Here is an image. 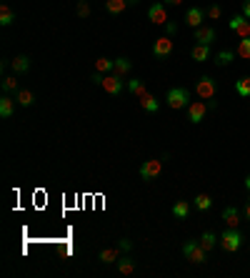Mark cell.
<instances>
[{
    "label": "cell",
    "mask_w": 250,
    "mask_h": 278,
    "mask_svg": "<svg viewBox=\"0 0 250 278\" xmlns=\"http://www.w3.org/2000/svg\"><path fill=\"white\" fill-rule=\"evenodd\" d=\"M15 100H18V105H23V108H30V105H33V100H35V95H33V90H25V88H20V90L15 93Z\"/></svg>",
    "instance_id": "obj_18"
},
{
    "label": "cell",
    "mask_w": 250,
    "mask_h": 278,
    "mask_svg": "<svg viewBox=\"0 0 250 278\" xmlns=\"http://www.w3.org/2000/svg\"><path fill=\"white\" fill-rule=\"evenodd\" d=\"M10 68H13V73H28L30 70V58L28 55H15V61H10Z\"/></svg>",
    "instance_id": "obj_17"
},
{
    "label": "cell",
    "mask_w": 250,
    "mask_h": 278,
    "mask_svg": "<svg viewBox=\"0 0 250 278\" xmlns=\"http://www.w3.org/2000/svg\"><path fill=\"white\" fill-rule=\"evenodd\" d=\"M215 93H218V83H215V78L203 75V78L195 83V95H198V98L210 100V98H215Z\"/></svg>",
    "instance_id": "obj_3"
},
{
    "label": "cell",
    "mask_w": 250,
    "mask_h": 278,
    "mask_svg": "<svg viewBox=\"0 0 250 278\" xmlns=\"http://www.w3.org/2000/svg\"><path fill=\"white\" fill-rule=\"evenodd\" d=\"M100 85H103V90H105L108 95H118V93H123V88H125L123 78H120L118 73H108V75H103Z\"/></svg>",
    "instance_id": "obj_5"
},
{
    "label": "cell",
    "mask_w": 250,
    "mask_h": 278,
    "mask_svg": "<svg viewBox=\"0 0 250 278\" xmlns=\"http://www.w3.org/2000/svg\"><path fill=\"white\" fill-rule=\"evenodd\" d=\"M205 253H208V251H205L198 241H188L185 246H183V256H185L190 263H198V266L205 263Z\"/></svg>",
    "instance_id": "obj_4"
},
{
    "label": "cell",
    "mask_w": 250,
    "mask_h": 278,
    "mask_svg": "<svg viewBox=\"0 0 250 278\" xmlns=\"http://www.w3.org/2000/svg\"><path fill=\"white\" fill-rule=\"evenodd\" d=\"M215 108H218V103H215V100L210 98V100H208V110H215Z\"/></svg>",
    "instance_id": "obj_39"
},
{
    "label": "cell",
    "mask_w": 250,
    "mask_h": 278,
    "mask_svg": "<svg viewBox=\"0 0 250 278\" xmlns=\"http://www.w3.org/2000/svg\"><path fill=\"white\" fill-rule=\"evenodd\" d=\"M90 80H93V83H98V85H100V80H103V73H93V75H90Z\"/></svg>",
    "instance_id": "obj_38"
},
{
    "label": "cell",
    "mask_w": 250,
    "mask_h": 278,
    "mask_svg": "<svg viewBox=\"0 0 250 278\" xmlns=\"http://www.w3.org/2000/svg\"><path fill=\"white\" fill-rule=\"evenodd\" d=\"M233 61H235V50H220V53H215V66H220V68L230 66Z\"/></svg>",
    "instance_id": "obj_20"
},
{
    "label": "cell",
    "mask_w": 250,
    "mask_h": 278,
    "mask_svg": "<svg viewBox=\"0 0 250 278\" xmlns=\"http://www.w3.org/2000/svg\"><path fill=\"white\" fill-rule=\"evenodd\" d=\"M228 28L233 30V33H238L240 38H248L250 35V20L240 13V15H233V20L228 23Z\"/></svg>",
    "instance_id": "obj_10"
},
{
    "label": "cell",
    "mask_w": 250,
    "mask_h": 278,
    "mask_svg": "<svg viewBox=\"0 0 250 278\" xmlns=\"http://www.w3.org/2000/svg\"><path fill=\"white\" fill-rule=\"evenodd\" d=\"M165 103L173 108V110H180L190 105V90L188 88H170L168 95H165Z\"/></svg>",
    "instance_id": "obj_2"
},
{
    "label": "cell",
    "mask_w": 250,
    "mask_h": 278,
    "mask_svg": "<svg viewBox=\"0 0 250 278\" xmlns=\"http://www.w3.org/2000/svg\"><path fill=\"white\" fill-rule=\"evenodd\" d=\"M243 233L238 231V228H225L223 233H220V246L225 248V251H230V253H235V251H240V246H243Z\"/></svg>",
    "instance_id": "obj_1"
},
{
    "label": "cell",
    "mask_w": 250,
    "mask_h": 278,
    "mask_svg": "<svg viewBox=\"0 0 250 278\" xmlns=\"http://www.w3.org/2000/svg\"><path fill=\"white\" fill-rule=\"evenodd\" d=\"M148 18H150V23H155V25H165V23H168L165 3H163V0H155V3L150 5V10H148Z\"/></svg>",
    "instance_id": "obj_7"
},
{
    "label": "cell",
    "mask_w": 250,
    "mask_h": 278,
    "mask_svg": "<svg viewBox=\"0 0 250 278\" xmlns=\"http://www.w3.org/2000/svg\"><path fill=\"white\" fill-rule=\"evenodd\" d=\"M13 110H15V100L10 95H3L0 98V118H10Z\"/></svg>",
    "instance_id": "obj_19"
},
{
    "label": "cell",
    "mask_w": 250,
    "mask_h": 278,
    "mask_svg": "<svg viewBox=\"0 0 250 278\" xmlns=\"http://www.w3.org/2000/svg\"><path fill=\"white\" fill-rule=\"evenodd\" d=\"M205 18H208V10H203V8H190V10L185 13V23L193 28V30L200 28Z\"/></svg>",
    "instance_id": "obj_12"
},
{
    "label": "cell",
    "mask_w": 250,
    "mask_h": 278,
    "mask_svg": "<svg viewBox=\"0 0 250 278\" xmlns=\"http://www.w3.org/2000/svg\"><path fill=\"white\" fill-rule=\"evenodd\" d=\"M113 73H118L120 78H125V75L130 73V61L123 58V55H120V58H115V70H113Z\"/></svg>",
    "instance_id": "obj_28"
},
{
    "label": "cell",
    "mask_w": 250,
    "mask_h": 278,
    "mask_svg": "<svg viewBox=\"0 0 250 278\" xmlns=\"http://www.w3.org/2000/svg\"><path fill=\"white\" fill-rule=\"evenodd\" d=\"M138 98H140V105H143V110H148V113H158V110H160V103H158V100H155V98H153L148 90H145V93H140Z\"/></svg>",
    "instance_id": "obj_15"
},
{
    "label": "cell",
    "mask_w": 250,
    "mask_h": 278,
    "mask_svg": "<svg viewBox=\"0 0 250 278\" xmlns=\"http://www.w3.org/2000/svg\"><path fill=\"white\" fill-rule=\"evenodd\" d=\"M118 248H120V251H130V248H133V243H130L128 238H120V243H118Z\"/></svg>",
    "instance_id": "obj_36"
},
{
    "label": "cell",
    "mask_w": 250,
    "mask_h": 278,
    "mask_svg": "<svg viewBox=\"0 0 250 278\" xmlns=\"http://www.w3.org/2000/svg\"><path fill=\"white\" fill-rule=\"evenodd\" d=\"M110 70H115V61H110V58H98V61H95V73L108 75Z\"/></svg>",
    "instance_id": "obj_21"
},
{
    "label": "cell",
    "mask_w": 250,
    "mask_h": 278,
    "mask_svg": "<svg viewBox=\"0 0 250 278\" xmlns=\"http://www.w3.org/2000/svg\"><path fill=\"white\" fill-rule=\"evenodd\" d=\"M15 20V13H13V8L8 5V3H3L0 5V25H10Z\"/></svg>",
    "instance_id": "obj_23"
},
{
    "label": "cell",
    "mask_w": 250,
    "mask_h": 278,
    "mask_svg": "<svg viewBox=\"0 0 250 278\" xmlns=\"http://www.w3.org/2000/svg\"><path fill=\"white\" fill-rule=\"evenodd\" d=\"M245 188L250 191V173H248V178H245Z\"/></svg>",
    "instance_id": "obj_42"
},
{
    "label": "cell",
    "mask_w": 250,
    "mask_h": 278,
    "mask_svg": "<svg viewBox=\"0 0 250 278\" xmlns=\"http://www.w3.org/2000/svg\"><path fill=\"white\" fill-rule=\"evenodd\" d=\"M3 90L5 93H18L20 88H18V80H15V75H10V78H3Z\"/></svg>",
    "instance_id": "obj_32"
},
{
    "label": "cell",
    "mask_w": 250,
    "mask_h": 278,
    "mask_svg": "<svg viewBox=\"0 0 250 278\" xmlns=\"http://www.w3.org/2000/svg\"><path fill=\"white\" fill-rule=\"evenodd\" d=\"M220 15H223V10H220L218 5H210V8H208V18H210V20H218Z\"/></svg>",
    "instance_id": "obj_33"
},
{
    "label": "cell",
    "mask_w": 250,
    "mask_h": 278,
    "mask_svg": "<svg viewBox=\"0 0 250 278\" xmlns=\"http://www.w3.org/2000/svg\"><path fill=\"white\" fill-rule=\"evenodd\" d=\"M125 8H128V0H105V10L108 13H123Z\"/></svg>",
    "instance_id": "obj_26"
},
{
    "label": "cell",
    "mask_w": 250,
    "mask_h": 278,
    "mask_svg": "<svg viewBox=\"0 0 250 278\" xmlns=\"http://www.w3.org/2000/svg\"><path fill=\"white\" fill-rule=\"evenodd\" d=\"M205 113H208V105H205L203 100H195V103H190V105H188V121H190L193 126L203 123Z\"/></svg>",
    "instance_id": "obj_9"
},
{
    "label": "cell",
    "mask_w": 250,
    "mask_h": 278,
    "mask_svg": "<svg viewBox=\"0 0 250 278\" xmlns=\"http://www.w3.org/2000/svg\"><path fill=\"white\" fill-rule=\"evenodd\" d=\"M190 55H193V61H195V63H205V61L210 58V45L195 43V45H193V50H190Z\"/></svg>",
    "instance_id": "obj_14"
},
{
    "label": "cell",
    "mask_w": 250,
    "mask_h": 278,
    "mask_svg": "<svg viewBox=\"0 0 250 278\" xmlns=\"http://www.w3.org/2000/svg\"><path fill=\"white\" fill-rule=\"evenodd\" d=\"M235 55L250 61V35L248 38H240V43H238V48H235Z\"/></svg>",
    "instance_id": "obj_24"
},
{
    "label": "cell",
    "mask_w": 250,
    "mask_h": 278,
    "mask_svg": "<svg viewBox=\"0 0 250 278\" xmlns=\"http://www.w3.org/2000/svg\"><path fill=\"white\" fill-rule=\"evenodd\" d=\"M210 206H213V201H210V196H208V193L195 196V208H198V210H210Z\"/></svg>",
    "instance_id": "obj_30"
},
{
    "label": "cell",
    "mask_w": 250,
    "mask_h": 278,
    "mask_svg": "<svg viewBox=\"0 0 250 278\" xmlns=\"http://www.w3.org/2000/svg\"><path fill=\"white\" fill-rule=\"evenodd\" d=\"M88 13H90V8H88V3H80V5H78V15H80V18H85Z\"/></svg>",
    "instance_id": "obj_35"
},
{
    "label": "cell",
    "mask_w": 250,
    "mask_h": 278,
    "mask_svg": "<svg viewBox=\"0 0 250 278\" xmlns=\"http://www.w3.org/2000/svg\"><path fill=\"white\" fill-rule=\"evenodd\" d=\"M245 215H248V220H250V201H248V206H245Z\"/></svg>",
    "instance_id": "obj_41"
},
{
    "label": "cell",
    "mask_w": 250,
    "mask_h": 278,
    "mask_svg": "<svg viewBox=\"0 0 250 278\" xmlns=\"http://www.w3.org/2000/svg\"><path fill=\"white\" fill-rule=\"evenodd\" d=\"M243 15L250 20V0H243Z\"/></svg>",
    "instance_id": "obj_37"
},
{
    "label": "cell",
    "mask_w": 250,
    "mask_h": 278,
    "mask_svg": "<svg viewBox=\"0 0 250 278\" xmlns=\"http://www.w3.org/2000/svg\"><path fill=\"white\" fill-rule=\"evenodd\" d=\"M173 50H175V43H173L170 35H160L153 43V55L155 58H168V55H173Z\"/></svg>",
    "instance_id": "obj_6"
},
{
    "label": "cell",
    "mask_w": 250,
    "mask_h": 278,
    "mask_svg": "<svg viewBox=\"0 0 250 278\" xmlns=\"http://www.w3.org/2000/svg\"><path fill=\"white\" fill-rule=\"evenodd\" d=\"M118 271H120L123 276L135 273V261H133V258H118Z\"/></svg>",
    "instance_id": "obj_25"
},
{
    "label": "cell",
    "mask_w": 250,
    "mask_h": 278,
    "mask_svg": "<svg viewBox=\"0 0 250 278\" xmlns=\"http://www.w3.org/2000/svg\"><path fill=\"white\" fill-rule=\"evenodd\" d=\"M118 258H120V248H103L100 251V256H98V261L100 263H118Z\"/></svg>",
    "instance_id": "obj_16"
},
{
    "label": "cell",
    "mask_w": 250,
    "mask_h": 278,
    "mask_svg": "<svg viewBox=\"0 0 250 278\" xmlns=\"http://www.w3.org/2000/svg\"><path fill=\"white\" fill-rule=\"evenodd\" d=\"M175 33H178V23H175V20H168V23H165V35L173 38Z\"/></svg>",
    "instance_id": "obj_34"
},
{
    "label": "cell",
    "mask_w": 250,
    "mask_h": 278,
    "mask_svg": "<svg viewBox=\"0 0 250 278\" xmlns=\"http://www.w3.org/2000/svg\"><path fill=\"white\" fill-rule=\"evenodd\" d=\"M160 171H163V160H145L143 165H140V178L143 181H153V178H158L160 176Z\"/></svg>",
    "instance_id": "obj_8"
},
{
    "label": "cell",
    "mask_w": 250,
    "mask_h": 278,
    "mask_svg": "<svg viewBox=\"0 0 250 278\" xmlns=\"http://www.w3.org/2000/svg\"><path fill=\"white\" fill-rule=\"evenodd\" d=\"M223 223H225L228 228H238V223H240V210L235 208V206H228V208L223 210Z\"/></svg>",
    "instance_id": "obj_13"
},
{
    "label": "cell",
    "mask_w": 250,
    "mask_h": 278,
    "mask_svg": "<svg viewBox=\"0 0 250 278\" xmlns=\"http://www.w3.org/2000/svg\"><path fill=\"white\" fill-rule=\"evenodd\" d=\"M125 85H128V90H130L133 95H140V93H145V83H143L140 78H130Z\"/></svg>",
    "instance_id": "obj_27"
},
{
    "label": "cell",
    "mask_w": 250,
    "mask_h": 278,
    "mask_svg": "<svg viewBox=\"0 0 250 278\" xmlns=\"http://www.w3.org/2000/svg\"><path fill=\"white\" fill-rule=\"evenodd\" d=\"M235 93H238L240 98H250V75L235 80Z\"/></svg>",
    "instance_id": "obj_22"
},
{
    "label": "cell",
    "mask_w": 250,
    "mask_h": 278,
    "mask_svg": "<svg viewBox=\"0 0 250 278\" xmlns=\"http://www.w3.org/2000/svg\"><path fill=\"white\" fill-rule=\"evenodd\" d=\"M163 3H165V5H175V8H178V5H180L183 0H163Z\"/></svg>",
    "instance_id": "obj_40"
},
{
    "label": "cell",
    "mask_w": 250,
    "mask_h": 278,
    "mask_svg": "<svg viewBox=\"0 0 250 278\" xmlns=\"http://www.w3.org/2000/svg\"><path fill=\"white\" fill-rule=\"evenodd\" d=\"M173 215H175V218H188V215H190V203H188V201H178V203L173 206Z\"/></svg>",
    "instance_id": "obj_29"
},
{
    "label": "cell",
    "mask_w": 250,
    "mask_h": 278,
    "mask_svg": "<svg viewBox=\"0 0 250 278\" xmlns=\"http://www.w3.org/2000/svg\"><path fill=\"white\" fill-rule=\"evenodd\" d=\"M215 38H218V30L210 28V25H200V28H195V35H193V40H195V43H203V45H210Z\"/></svg>",
    "instance_id": "obj_11"
},
{
    "label": "cell",
    "mask_w": 250,
    "mask_h": 278,
    "mask_svg": "<svg viewBox=\"0 0 250 278\" xmlns=\"http://www.w3.org/2000/svg\"><path fill=\"white\" fill-rule=\"evenodd\" d=\"M128 5H138V0H128Z\"/></svg>",
    "instance_id": "obj_43"
},
{
    "label": "cell",
    "mask_w": 250,
    "mask_h": 278,
    "mask_svg": "<svg viewBox=\"0 0 250 278\" xmlns=\"http://www.w3.org/2000/svg\"><path fill=\"white\" fill-rule=\"evenodd\" d=\"M198 243H200L205 251H213V248H215V233H203Z\"/></svg>",
    "instance_id": "obj_31"
}]
</instances>
